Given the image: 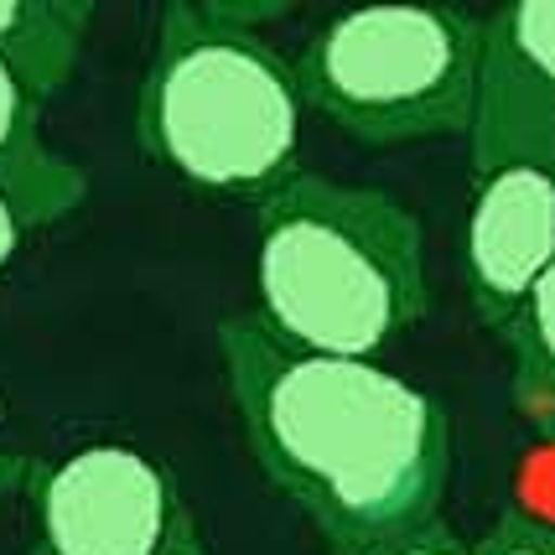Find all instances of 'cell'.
<instances>
[{
    "label": "cell",
    "instance_id": "cell-11",
    "mask_svg": "<svg viewBox=\"0 0 555 555\" xmlns=\"http://www.w3.org/2000/svg\"><path fill=\"white\" fill-rule=\"evenodd\" d=\"M519 525L555 540V431H534L508 467V508Z\"/></svg>",
    "mask_w": 555,
    "mask_h": 555
},
{
    "label": "cell",
    "instance_id": "cell-5",
    "mask_svg": "<svg viewBox=\"0 0 555 555\" xmlns=\"http://www.w3.org/2000/svg\"><path fill=\"white\" fill-rule=\"evenodd\" d=\"M31 508L42 555H167L193 530L177 478L125 441H89L42 467Z\"/></svg>",
    "mask_w": 555,
    "mask_h": 555
},
{
    "label": "cell",
    "instance_id": "cell-7",
    "mask_svg": "<svg viewBox=\"0 0 555 555\" xmlns=\"http://www.w3.org/2000/svg\"><path fill=\"white\" fill-rule=\"evenodd\" d=\"M89 193V177L48 145L42 104L0 57V197L26 229L68 218Z\"/></svg>",
    "mask_w": 555,
    "mask_h": 555
},
{
    "label": "cell",
    "instance_id": "cell-13",
    "mask_svg": "<svg viewBox=\"0 0 555 555\" xmlns=\"http://www.w3.org/2000/svg\"><path fill=\"white\" fill-rule=\"evenodd\" d=\"M333 555H473L457 534H447L441 525L431 530L400 534V540H379V545H359V551H333Z\"/></svg>",
    "mask_w": 555,
    "mask_h": 555
},
{
    "label": "cell",
    "instance_id": "cell-9",
    "mask_svg": "<svg viewBox=\"0 0 555 555\" xmlns=\"http://www.w3.org/2000/svg\"><path fill=\"white\" fill-rule=\"evenodd\" d=\"M514 359V400L534 421V431H555V266L534 286L525 312L504 333Z\"/></svg>",
    "mask_w": 555,
    "mask_h": 555
},
{
    "label": "cell",
    "instance_id": "cell-8",
    "mask_svg": "<svg viewBox=\"0 0 555 555\" xmlns=\"http://www.w3.org/2000/svg\"><path fill=\"white\" fill-rule=\"evenodd\" d=\"M89 22L94 5L83 0H0V57L37 104L68 89Z\"/></svg>",
    "mask_w": 555,
    "mask_h": 555
},
{
    "label": "cell",
    "instance_id": "cell-4",
    "mask_svg": "<svg viewBox=\"0 0 555 555\" xmlns=\"http://www.w3.org/2000/svg\"><path fill=\"white\" fill-rule=\"evenodd\" d=\"M488 63V16L462 5H353L307 37L296 83L307 109L363 145L473 135Z\"/></svg>",
    "mask_w": 555,
    "mask_h": 555
},
{
    "label": "cell",
    "instance_id": "cell-10",
    "mask_svg": "<svg viewBox=\"0 0 555 555\" xmlns=\"http://www.w3.org/2000/svg\"><path fill=\"white\" fill-rule=\"evenodd\" d=\"M488 37L551 94L555 109V0H519L488 16Z\"/></svg>",
    "mask_w": 555,
    "mask_h": 555
},
{
    "label": "cell",
    "instance_id": "cell-12",
    "mask_svg": "<svg viewBox=\"0 0 555 555\" xmlns=\"http://www.w3.org/2000/svg\"><path fill=\"white\" fill-rule=\"evenodd\" d=\"M473 555H555V540L530 530V525H519L514 514H499V525L473 545Z\"/></svg>",
    "mask_w": 555,
    "mask_h": 555
},
{
    "label": "cell",
    "instance_id": "cell-1",
    "mask_svg": "<svg viewBox=\"0 0 555 555\" xmlns=\"http://www.w3.org/2000/svg\"><path fill=\"white\" fill-rule=\"evenodd\" d=\"M218 359L255 467L333 551L436 525L452 483L436 395L385 363L286 348L249 312L218 322Z\"/></svg>",
    "mask_w": 555,
    "mask_h": 555
},
{
    "label": "cell",
    "instance_id": "cell-16",
    "mask_svg": "<svg viewBox=\"0 0 555 555\" xmlns=\"http://www.w3.org/2000/svg\"><path fill=\"white\" fill-rule=\"evenodd\" d=\"M167 555H208V551H203V540H197V530H188L182 540H177V545H171Z\"/></svg>",
    "mask_w": 555,
    "mask_h": 555
},
{
    "label": "cell",
    "instance_id": "cell-2",
    "mask_svg": "<svg viewBox=\"0 0 555 555\" xmlns=\"http://www.w3.org/2000/svg\"><path fill=\"white\" fill-rule=\"evenodd\" d=\"M426 312V234L395 193L296 171L255 208L249 317L275 343L379 363Z\"/></svg>",
    "mask_w": 555,
    "mask_h": 555
},
{
    "label": "cell",
    "instance_id": "cell-6",
    "mask_svg": "<svg viewBox=\"0 0 555 555\" xmlns=\"http://www.w3.org/2000/svg\"><path fill=\"white\" fill-rule=\"evenodd\" d=\"M555 266V171H478L462 218V275L488 333L504 338Z\"/></svg>",
    "mask_w": 555,
    "mask_h": 555
},
{
    "label": "cell",
    "instance_id": "cell-15",
    "mask_svg": "<svg viewBox=\"0 0 555 555\" xmlns=\"http://www.w3.org/2000/svg\"><path fill=\"white\" fill-rule=\"evenodd\" d=\"M22 457H11V452H5V447H0V488H11V483H22Z\"/></svg>",
    "mask_w": 555,
    "mask_h": 555
},
{
    "label": "cell",
    "instance_id": "cell-3",
    "mask_svg": "<svg viewBox=\"0 0 555 555\" xmlns=\"http://www.w3.org/2000/svg\"><path fill=\"white\" fill-rule=\"evenodd\" d=\"M307 99L260 31L223 22L214 0L162 11V37L135 94V141L193 193L266 203L296 177Z\"/></svg>",
    "mask_w": 555,
    "mask_h": 555
},
{
    "label": "cell",
    "instance_id": "cell-14",
    "mask_svg": "<svg viewBox=\"0 0 555 555\" xmlns=\"http://www.w3.org/2000/svg\"><path fill=\"white\" fill-rule=\"evenodd\" d=\"M22 240H26V223L16 218V208L0 197V275L11 270V260L22 255Z\"/></svg>",
    "mask_w": 555,
    "mask_h": 555
}]
</instances>
